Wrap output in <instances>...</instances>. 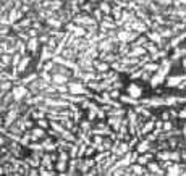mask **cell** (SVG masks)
I'll return each instance as SVG.
<instances>
[{
  "label": "cell",
  "mask_w": 186,
  "mask_h": 176,
  "mask_svg": "<svg viewBox=\"0 0 186 176\" xmlns=\"http://www.w3.org/2000/svg\"><path fill=\"white\" fill-rule=\"evenodd\" d=\"M11 92H13L15 102H23L26 97H31L32 95L31 89H29L28 86H23V84H15L13 89H11Z\"/></svg>",
  "instance_id": "cell-1"
},
{
  "label": "cell",
  "mask_w": 186,
  "mask_h": 176,
  "mask_svg": "<svg viewBox=\"0 0 186 176\" xmlns=\"http://www.w3.org/2000/svg\"><path fill=\"white\" fill-rule=\"evenodd\" d=\"M73 21L76 23V24H79V26H84V27L97 26V24H99L94 16H91V15H83V13L75 15V16H73Z\"/></svg>",
  "instance_id": "cell-2"
},
{
  "label": "cell",
  "mask_w": 186,
  "mask_h": 176,
  "mask_svg": "<svg viewBox=\"0 0 186 176\" xmlns=\"http://www.w3.org/2000/svg\"><path fill=\"white\" fill-rule=\"evenodd\" d=\"M68 89H70L71 94H78V95H87L89 94V87L86 86V82H83V81H70Z\"/></svg>",
  "instance_id": "cell-3"
},
{
  "label": "cell",
  "mask_w": 186,
  "mask_h": 176,
  "mask_svg": "<svg viewBox=\"0 0 186 176\" xmlns=\"http://www.w3.org/2000/svg\"><path fill=\"white\" fill-rule=\"evenodd\" d=\"M126 94L131 95V97H136V99H141L142 97V94H144V87L141 86V84H138V82H130L126 86Z\"/></svg>",
  "instance_id": "cell-4"
},
{
  "label": "cell",
  "mask_w": 186,
  "mask_h": 176,
  "mask_svg": "<svg viewBox=\"0 0 186 176\" xmlns=\"http://www.w3.org/2000/svg\"><path fill=\"white\" fill-rule=\"evenodd\" d=\"M183 79H186V74H175V76H167L165 79V86L168 89H173V87H178L183 82Z\"/></svg>",
  "instance_id": "cell-5"
},
{
  "label": "cell",
  "mask_w": 186,
  "mask_h": 176,
  "mask_svg": "<svg viewBox=\"0 0 186 176\" xmlns=\"http://www.w3.org/2000/svg\"><path fill=\"white\" fill-rule=\"evenodd\" d=\"M146 36H147V39H149L150 42H155V44L160 47V49H163V47H165L163 37H162V34H160L159 31H155V29H152V31H147V32H146Z\"/></svg>",
  "instance_id": "cell-6"
},
{
  "label": "cell",
  "mask_w": 186,
  "mask_h": 176,
  "mask_svg": "<svg viewBox=\"0 0 186 176\" xmlns=\"http://www.w3.org/2000/svg\"><path fill=\"white\" fill-rule=\"evenodd\" d=\"M146 167H147V170L150 171V175H155V176L167 175V170H165V168H162V167H160V163H157V162H152V160H150Z\"/></svg>",
  "instance_id": "cell-7"
},
{
  "label": "cell",
  "mask_w": 186,
  "mask_h": 176,
  "mask_svg": "<svg viewBox=\"0 0 186 176\" xmlns=\"http://www.w3.org/2000/svg\"><path fill=\"white\" fill-rule=\"evenodd\" d=\"M165 79H167V76H163V74H160V73L157 71V73L152 74V78H150V81H149V86L152 87V89H157L160 84L165 82Z\"/></svg>",
  "instance_id": "cell-8"
},
{
  "label": "cell",
  "mask_w": 186,
  "mask_h": 176,
  "mask_svg": "<svg viewBox=\"0 0 186 176\" xmlns=\"http://www.w3.org/2000/svg\"><path fill=\"white\" fill-rule=\"evenodd\" d=\"M123 118H125V116H107V124H109V126L117 133L118 129H120V126H122Z\"/></svg>",
  "instance_id": "cell-9"
},
{
  "label": "cell",
  "mask_w": 186,
  "mask_h": 176,
  "mask_svg": "<svg viewBox=\"0 0 186 176\" xmlns=\"http://www.w3.org/2000/svg\"><path fill=\"white\" fill-rule=\"evenodd\" d=\"M150 142L147 137H142V139H139V142H138V145H136V150L139 152V154H146V152H149L152 147H150Z\"/></svg>",
  "instance_id": "cell-10"
},
{
  "label": "cell",
  "mask_w": 186,
  "mask_h": 176,
  "mask_svg": "<svg viewBox=\"0 0 186 176\" xmlns=\"http://www.w3.org/2000/svg\"><path fill=\"white\" fill-rule=\"evenodd\" d=\"M26 47H28V52H31L32 55L37 54V50L41 49V42H39V37H31V39L26 42Z\"/></svg>",
  "instance_id": "cell-11"
},
{
  "label": "cell",
  "mask_w": 186,
  "mask_h": 176,
  "mask_svg": "<svg viewBox=\"0 0 186 176\" xmlns=\"http://www.w3.org/2000/svg\"><path fill=\"white\" fill-rule=\"evenodd\" d=\"M70 81H71V78L65 76V74H62V73H54V74H52V84L60 86V84H68Z\"/></svg>",
  "instance_id": "cell-12"
},
{
  "label": "cell",
  "mask_w": 186,
  "mask_h": 176,
  "mask_svg": "<svg viewBox=\"0 0 186 176\" xmlns=\"http://www.w3.org/2000/svg\"><path fill=\"white\" fill-rule=\"evenodd\" d=\"M183 170H185V165L173 163L172 167L167 168V175L168 176H180V175H183Z\"/></svg>",
  "instance_id": "cell-13"
},
{
  "label": "cell",
  "mask_w": 186,
  "mask_h": 176,
  "mask_svg": "<svg viewBox=\"0 0 186 176\" xmlns=\"http://www.w3.org/2000/svg\"><path fill=\"white\" fill-rule=\"evenodd\" d=\"M42 145H44V150H46V152H55V150L58 149L57 142H55L52 137H46V139H42Z\"/></svg>",
  "instance_id": "cell-14"
},
{
  "label": "cell",
  "mask_w": 186,
  "mask_h": 176,
  "mask_svg": "<svg viewBox=\"0 0 186 176\" xmlns=\"http://www.w3.org/2000/svg\"><path fill=\"white\" fill-rule=\"evenodd\" d=\"M94 68L97 73H105V71H109V70H112L110 63H107L104 60H94Z\"/></svg>",
  "instance_id": "cell-15"
},
{
  "label": "cell",
  "mask_w": 186,
  "mask_h": 176,
  "mask_svg": "<svg viewBox=\"0 0 186 176\" xmlns=\"http://www.w3.org/2000/svg\"><path fill=\"white\" fill-rule=\"evenodd\" d=\"M31 58H32V55H23V58H21V62H19V65H18V73L19 74L26 73L28 66H29V63H31Z\"/></svg>",
  "instance_id": "cell-16"
},
{
  "label": "cell",
  "mask_w": 186,
  "mask_h": 176,
  "mask_svg": "<svg viewBox=\"0 0 186 176\" xmlns=\"http://www.w3.org/2000/svg\"><path fill=\"white\" fill-rule=\"evenodd\" d=\"M120 100H122L123 105H133V107H136V105L141 104V99H136V97H131V95H120Z\"/></svg>",
  "instance_id": "cell-17"
},
{
  "label": "cell",
  "mask_w": 186,
  "mask_h": 176,
  "mask_svg": "<svg viewBox=\"0 0 186 176\" xmlns=\"http://www.w3.org/2000/svg\"><path fill=\"white\" fill-rule=\"evenodd\" d=\"M146 70V71H149V73H157L159 71V68H160V62H154V60H150V62H147V63L142 66Z\"/></svg>",
  "instance_id": "cell-18"
},
{
  "label": "cell",
  "mask_w": 186,
  "mask_h": 176,
  "mask_svg": "<svg viewBox=\"0 0 186 176\" xmlns=\"http://www.w3.org/2000/svg\"><path fill=\"white\" fill-rule=\"evenodd\" d=\"M66 160H57V165H55V170H57V173L58 175H66V171H68V165H66Z\"/></svg>",
  "instance_id": "cell-19"
},
{
  "label": "cell",
  "mask_w": 186,
  "mask_h": 176,
  "mask_svg": "<svg viewBox=\"0 0 186 176\" xmlns=\"http://www.w3.org/2000/svg\"><path fill=\"white\" fill-rule=\"evenodd\" d=\"M130 34H131V31H126L125 27H123L122 31H117L118 42H130Z\"/></svg>",
  "instance_id": "cell-20"
},
{
  "label": "cell",
  "mask_w": 186,
  "mask_h": 176,
  "mask_svg": "<svg viewBox=\"0 0 186 176\" xmlns=\"http://www.w3.org/2000/svg\"><path fill=\"white\" fill-rule=\"evenodd\" d=\"M78 126H79V129L89 133V131L92 129V121H91V120H87V118H83L81 121L78 123Z\"/></svg>",
  "instance_id": "cell-21"
},
{
  "label": "cell",
  "mask_w": 186,
  "mask_h": 176,
  "mask_svg": "<svg viewBox=\"0 0 186 176\" xmlns=\"http://www.w3.org/2000/svg\"><path fill=\"white\" fill-rule=\"evenodd\" d=\"M99 8H100V11H102L104 15H112V8H113V7H112L109 2L102 0V2L99 3Z\"/></svg>",
  "instance_id": "cell-22"
},
{
  "label": "cell",
  "mask_w": 186,
  "mask_h": 176,
  "mask_svg": "<svg viewBox=\"0 0 186 176\" xmlns=\"http://www.w3.org/2000/svg\"><path fill=\"white\" fill-rule=\"evenodd\" d=\"M11 54H2V70H7L8 65L11 66Z\"/></svg>",
  "instance_id": "cell-23"
},
{
  "label": "cell",
  "mask_w": 186,
  "mask_h": 176,
  "mask_svg": "<svg viewBox=\"0 0 186 176\" xmlns=\"http://www.w3.org/2000/svg\"><path fill=\"white\" fill-rule=\"evenodd\" d=\"M55 68H57V63H55L54 60H49V62H46V63H44L42 70H44V71H49V73H54ZM42 70H41V71H42Z\"/></svg>",
  "instance_id": "cell-24"
},
{
  "label": "cell",
  "mask_w": 186,
  "mask_h": 176,
  "mask_svg": "<svg viewBox=\"0 0 186 176\" xmlns=\"http://www.w3.org/2000/svg\"><path fill=\"white\" fill-rule=\"evenodd\" d=\"M36 124L37 126H41V128H44V129H49L50 128V120L49 118H39V120H36Z\"/></svg>",
  "instance_id": "cell-25"
},
{
  "label": "cell",
  "mask_w": 186,
  "mask_h": 176,
  "mask_svg": "<svg viewBox=\"0 0 186 176\" xmlns=\"http://www.w3.org/2000/svg\"><path fill=\"white\" fill-rule=\"evenodd\" d=\"M52 74H54V73L44 71V70H42V71H39V76H41L44 81H47V82H52Z\"/></svg>",
  "instance_id": "cell-26"
},
{
  "label": "cell",
  "mask_w": 186,
  "mask_h": 176,
  "mask_svg": "<svg viewBox=\"0 0 186 176\" xmlns=\"http://www.w3.org/2000/svg\"><path fill=\"white\" fill-rule=\"evenodd\" d=\"M163 133H168L173 129V120H167V121H163V126H162Z\"/></svg>",
  "instance_id": "cell-27"
},
{
  "label": "cell",
  "mask_w": 186,
  "mask_h": 176,
  "mask_svg": "<svg viewBox=\"0 0 186 176\" xmlns=\"http://www.w3.org/2000/svg\"><path fill=\"white\" fill-rule=\"evenodd\" d=\"M71 118H73L76 123L81 121V120H83V108H79L78 112H73V116H71Z\"/></svg>",
  "instance_id": "cell-28"
},
{
  "label": "cell",
  "mask_w": 186,
  "mask_h": 176,
  "mask_svg": "<svg viewBox=\"0 0 186 176\" xmlns=\"http://www.w3.org/2000/svg\"><path fill=\"white\" fill-rule=\"evenodd\" d=\"M110 92V97H112V99H120V95H122V92H120V89H112V90H109Z\"/></svg>",
  "instance_id": "cell-29"
},
{
  "label": "cell",
  "mask_w": 186,
  "mask_h": 176,
  "mask_svg": "<svg viewBox=\"0 0 186 176\" xmlns=\"http://www.w3.org/2000/svg\"><path fill=\"white\" fill-rule=\"evenodd\" d=\"M95 118H97V112H95V110H92V108H89V110H87V120L94 121Z\"/></svg>",
  "instance_id": "cell-30"
},
{
  "label": "cell",
  "mask_w": 186,
  "mask_h": 176,
  "mask_svg": "<svg viewBox=\"0 0 186 176\" xmlns=\"http://www.w3.org/2000/svg\"><path fill=\"white\" fill-rule=\"evenodd\" d=\"M160 120L162 121H167V120H172V116H170V112H168V108L165 110V112L160 113Z\"/></svg>",
  "instance_id": "cell-31"
},
{
  "label": "cell",
  "mask_w": 186,
  "mask_h": 176,
  "mask_svg": "<svg viewBox=\"0 0 186 176\" xmlns=\"http://www.w3.org/2000/svg\"><path fill=\"white\" fill-rule=\"evenodd\" d=\"M122 87H123V82L118 81V79L113 82V84H112V89H122Z\"/></svg>",
  "instance_id": "cell-32"
},
{
  "label": "cell",
  "mask_w": 186,
  "mask_h": 176,
  "mask_svg": "<svg viewBox=\"0 0 186 176\" xmlns=\"http://www.w3.org/2000/svg\"><path fill=\"white\" fill-rule=\"evenodd\" d=\"M178 118H180V120H186V108L178 112Z\"/></svg>",
  "instance_id": "cell-33"
},
{
  "label": "cell",
  "mask_w": 186,
  "mask_h": 176,
  "mask_svg": "<svg viewBox=\"0 0 186 176\" xmlns=\"http://www.w3.org/2000/svg\"><path fill=\"white\" fill-rule=\"evenodd\" d=\"M181 66L186 70V57H185V58H181Z\"/></svg>",
  "instance_id": "cell-34"
},
{
  "label": "cell",
  "mask_w": 186,
  "mask_h": 176,
  "mask_svg": "<svg viewBox=\"0 0 186 176\" xmlns=\"http://www.w3.org/2000/svg\"><path fill=\"white\" fill-rule=\"evenodd\" d=\"M183 176H186V167H185V170H183Z\"/></svg>",
  "instance_id": "cell-35"
},
{
  "label": "cell",
  "mask_w": 186,
  "mask_h": 176,
  "mask_svg": "<svg viewBox=\"0 0 186 176\" xmlns=\"http://www.w3.org/2000/svg\"><path fill=\"white\" fill-rule=\"evenodd\" d=\"M185 108H186V107H185Z\"/></svg>",
  "instance_id": "cell-36"
}]
</instances>
